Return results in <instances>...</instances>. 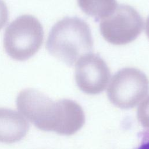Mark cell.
Wrapping results in <instances>:
<instances>
[{"label": "cell", "mask_w": 149, "mask_h": 149, "mask_svg": "<svg viewBox=\"0 0 149 149\" xmlns=\"http://www.w3.org/2000/svg\"><path fill=\"white\" fill-rule=\"evenodd\" d=\"M18 111L37 128L45 132L70 136L85 123L81 107L69 99L53 101L34 88L21 91L16 98Z\"/></svg>", "instance_id": "obj_1"}, {"label": "cell", "mask_w": 149, "mask_h": 149, "mask_svg": "<svg viewBox=\"0 0 149 149\" xmlns=\"http://www.w3.org/2000/svg\"><path fill=\"white\" fill-rule=\"evenodd\" d=\"M93 38L88 24L83 19L65 17L51 28L46 41L48 52L69 66L91 53Z\"/></svg>", "instance_id": "obj_2"}, {"label": "cell", "mask_w": 149, "mask_h": 149, "mask_svg": "<svg viewBox=\"0 0 149 149\" xmlns=\"http://www.w3.org/2000/svg\"><path fill=\"white\" fill-rule=\"evenodd\" d=\"M43 27L34 16H18L6 27L3 47L13 59L24 61L34 56L41 48L44 40Z\"/></svg>", "instance_id": "obj_3"}, {"label": "cell", "mask_w": 149, "mask_h": 149, "mask_svg": "<svg viewBox=\"0 0 149 149\" xmlns=\"http://www.w3.org/2000/svg\"><path fill=\"white\" fill-rule=\"evenodd\" d=\"M148 93L147 76L134 68H124L116 72L107 88V96L110 102L121 109L134 107Z\"/></svg>", "instance_id": "obj_4"}, {"label": "cell", "mask_w": 149, "mask_h": 149, "mask_svg": "<svg viewBox=\"0 0 149 149\" xmlns=\"http://www.w3.org/2000/svg\"><path fill=\"white\" fill-rule=\"evenodd\" d=\"M143 26V19L134 8L120 4L111 15L101 20L100 30L107 42L121 45L136 40L142 32Z\"/></svg>", "instance_id": "obj_5"}, {"label": "cell", "mask_w": 149, "mask_h": 149, "mask_svg": "<svg viewBox=\"0 0 149 149\" xmlns=\"http://www.w3.org/2000/svg\"><path fill=\"white\" fill-rule=\"evenodd\" d=\"M110 77L107 64L98 54H87L76 63L75 81L79 88L86 94L95 95L102 93L106 88Z\"/></svg>", "instance_id": "obj_6"}, {"label": "cell", "mask_w": 149, "mask_h": 149, "mask_svg": "<svg viewBox=\"0 0 149 149\" xmlns=\"http://www.w3.org/2000/svg\"><path fill=\"white\" fill-rule=\"evenodd\" d=\"M30 125L18 112L0 108V142L7 144L21 140L27 134Z\"/></svg>", "instance_id": "obj_7"}, {"label": "cell", "mask_w": 149, "mask_h": 149, "mask_svg": "<svg viewBox=\"0 0 149 149\" xmlns=\"http://www.w3.org/2000/svg\"><path fill=\"white\" fill-rule=\"evenodd\" d=\"M80 9L98 22L111 15L116 8V0H77Z\"/></svg>", "instance_id": "obj_8"}, {"label": "cell", "mask_w": 149, "mask_h": 149, "mask_svg": "<svg viewBox=\"0 0 149 149\" xmlns=\"http://www.w3.org/2000/svg\"><path fill=\"white\" fill-rule=\"evenodd\" d=\"M137 116L141 125L149 129V95L139 106L137 111Z\"/></svg>", "instance_id": "obj_9"}, {"label": "cell", "mask_w": 149, "mask_h": 149, "mask_svg": "<svg viewBox=\"0 0 149 149\" xmlns=\"http://www.w3.org/2000/svg\"><path fill=\"white\" fill-rule=\"evenodd\" d=\"M9 17L8 7L3 0H0V30L7 23Z\"/></svg>", "instance_id": "obj_10"}, {"label": "cell", "mask_w": 149, "mask_h": 149, "mask_svg": "<svg viewBox=\"0 0 149 149\" xmlns=\"http://www.w3.org/2000/svg\"><path fill=\"white\" fill-rule=\"evenodd\" d=\"M146 140H143V141L137 149H149V132L144 134Z\"/></svg>", "instance_id": "obj_11"}, {"label": "cell", "mask_w": 149, "mask_h": 149, "mask_svg": "<svg viewBox=\"0 0 149 149\" xmlns=\"http://www.w3.org/2000/svg\"><path fill=\"white\" fill-rule=\"evenodd\" d=\"M145 31H146V33L147 37L149 38V16L148 17V18L146 20V25H145Z\"/></svg>", "instance_id": "obj_12"}]
</instances>
